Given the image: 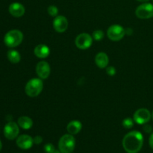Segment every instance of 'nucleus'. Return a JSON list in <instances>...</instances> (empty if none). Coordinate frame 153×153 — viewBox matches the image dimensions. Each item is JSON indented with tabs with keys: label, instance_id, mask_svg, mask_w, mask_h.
Wrapping results in <instances>:
<instances>
[{
	"label": "nucleus",
	"instance_id": "nucleus-4",
	"mask_svg": "<svg viewBox=\"0 0 153 153\" xmlns=\"http://www.w3.org/2000/svg\"><path fill=\"white\" fill-rule=\"evenodd\" d=\"M76 147V139L73 134H64L58 141V149L61 153H72Z\"/></svg>",
	"mask_w": 153,
	"mask_h": 153
},
{
	"label": "nucleus",
	"instance_id": "nucleus-18",
	"mask_svg": "<svg viewBox=\"0 0 153 153\" xmlns=\"http://www.w3.org/2000/svg\"><path fill=\"white\" fill-rule=\"evenodd\" d=\"M7 59L9 60L10 62L12 64H17L20 61L21 55L18 51L14 50V49H10L7 52Z\"/></svg>",
	"mask_w": 153,
	"mask_h": 153
},
{
	"label": "nucleus",
	"instance_id": "nucleus-9",
	"mask_svg": "<svg viewBox=\"0 0 153 153\" xmlns=\"http://www.w3.org/2000/svg\"><path fill=\"white\" fill-rule=\"evenodd\" d=\"M19 125L15 122L7 123L4 127V135L8 140H14L18 137L19 133Z\"/></svg>",
	"mask_w": 153,
	"mask_h": 153
},
{
	"label": "nucleus",
	"instance_id": "nucleus-11",
	"mask_svg": "<svg viewBox=\"0 0 153 153\" xmlns=\"http://www.w3.org/2000/svg\"><path fill=\"white\" fill-rule=\"evenodd\" d=\"M53 28L58 33H64V31H67L68 28V20L67 18L63 15H58L54 18L53 22Z\"/></svg>",
	"mask_w": 153,
	"mask_h": 153
},
{
	"label": "nucleus",
	"instance_id": "nucleus-24",
	"mask_svg": "<svg viewBox=\"0 0 153 153\" xmlns=\"http://www.w3.org/2000/svg\"><path fill=\"white\" fill-rule=\"evenodd\" d=\"M33 140H34V143H35V144L37 145H39L43 142V137L40 135H37L33 138Z\"/></svg>",
	"mask_w": 153,
	"mask_h": 153
},
{
	"label": "nucleus",
	"instance_id": "nucleus-30",
	"mask_svg": "<svg viewBox=\"0 0 153 153\" xmlns=\"http://www.w3.org/2000/svg\"><path fill=\"white\" fill-rule=\"evenodd\" d=\"M1 148H2V143H1V141L0 140V151H1Z\"/></svg>",
	"mask_w": 153,
	"mask_h": 153
},
{
	"label": "nucleus",
	"instance_id": "nucleus-1",
	"mask_svg": "<svg viewBox=\"0 0 153 153\" xmlns=\"http://www.w3.org/2000/svg\"><path fill=\"white\" fill-rule=\"evenodd\" d=\"M123 147L127 153H137L143 145V136L140 131H131L124 136Z\"/></svg>",
	"mask_w": 153,
	"mask_h": 153
},
{
	"label": "nucleus",
	"instance_id": "nucleus-14",
	"mask_svg": "<svg viewBox=\"0 0 153 153\" xmlns=\"http://www.w3.org/2000/svg\"><path fill=\"white\" fill-rule=\"evenodd\" d=\"M34 54L37 58L44 59L50 54V49L46 44H39L34 48Z\"/></svg>",
	"mask_w": 153,
	"mask_h": 153
},
{
	"label": "nucleus",
	"instance_id": "nucleus-31",
	"mask_svg": "<svg viewBox=\"0 0 153 153\" xmlns=\"http://www.w3.org/2000/svg\"><path fill=\"white\" fill-rule=\"evenodd\" d=\"M152 119L153 120V111H152Z\"/></svg>",
	"mask_w": 153,
	"mask_h": 153
},
{
	"label": "nucleus",
	"instance_id": "nucleus-12",
	"mask_svg": "<svg viewBox=\"0 0 153 153\" xmlns=\"http://www.w3.org/2000/svg\"><path fill=\"white\" fill-rule=\"evenodd\" d=\"M16 143L19 148L22 149H29L32 147L34 144V140L28 134H22L17 137L16 140Z\"/></svg>",
	"mask_w": 153,
	"mask_h": 153
},
{
	"label": "nucleus",
	"instance_id": "nucleus-3",
	"mask_svg": "<svg viewBox=\"0 0 153 153\" xmlns=\"http://www.w3.org/2000/svg\"><path fill=\"white\" fill-rule=\"evenodd\" d=\"M23 40V34L21 31L13 29L7 31L4 37V44L10 48H14L22 43Z\"/></svg>",
	"mask_w": 153,
	"mask_h": 153
},
{
	"label": "nucleus",
	"instance_id": "nucleus-27",
	"mask_svg": "<svg viewBox=\"0 0 153 153\" xmlns=\"http://www.w3.org/2000/svg\"><path fill=\"white\" fill-rule=\"evenodd\" d=\"M133 34V30L130 28H126V34L127 35H131Z\"/></svg>",
	"mask_w": 153,
	"mask_h": 153
},
{
	"label": "nucleus",
	"instance_id": "nucleus-5",
	"mask_svg": "<svg viewBox=\"0 0 153 153\" xmlns=\"http://www.w3.org/2000/svg\"><path fill=\"white\" fill-rule=\"evenodd\" d=\"M126 35V29L120 25L114 24L108 28L107 36L112 41H120Z\"/></svg>",
	"mask_w": 153,
	"mask_h": 153
},
{
	"label": "nucleus",
	"instance_id": "nucleus-2",
	"mask_svg": "<svg viewBox=\"0 0 153 153\" xmlns=\"http://www.w3.org/2000/svg\"><path fill=\"white\" fill-rule=\"evenodd\" d=\"M43 88V81L40 78H33L26 83L25 92L30 97H36L40 94Z\"/></svg>",
	"mask_w": 153,
	"mask_h": 153
},
{
	"label": "nucleus",
	"instance_id": "nucleus-15",
	"mask_svg": "<svg viewBox=\"0 0 153 153\" xmlns=\"http://www.w3.org/2000/svg\"><path fill=\"white\" fill-rule=\"evenodd\" d=\"M95 63L97 67L100 69H105L108 67L109 63L108 55L105 52H100L96 55Z\"/></svg>",
	"mask_w": 153,
	"mask_h": 153
},
{
	"label": "nucleus",
	"instance_id": "nucleus-19",
	"mask_svg": "<svg viewBox=\"0 0 153 153\" xmlns=\"http://www.w3.org/2000/svg\"><path fill=\"white\" fill-rule=\"evenodd\" d=\"M104 36L105 33L103 32V31L99 29L94 31L92 34L93 39H94V40H96V41H100V40H102L104 38Z\"/></svg>",
	"mask_w": 153,
	"mask_h": 153
},
{
	"label": "nucleus",
	"instance_id": "nucleus-10",
	"mask_svg": "<svg viewBox=\"0 0 153 153\" xmlns=\"http://www.w3.org/2000/svg\"><path fill=\"white\" fill-rule=\"evenodd\" d=\"M36 73L42 80L47 79L51 73V67L49 63L46 61H41L37 63L36 66Z\"/></svg>",
	"mask_w": 153,
	"mask_h": 153
},
{
	"label": "nucleus",
	"instance_id": "nucleus-32",
	"mask_svg": "<svg viewBox=\"0 0 153 153\" xmlns=\"http://www.w3.org/2000/svg\"><path fill=\"white\" fill-rule=\"evenodd\" d=\"M152 4H153V0H152Z\"/></svg>",
	"mask_w": 153,
	"mask_h": 153
},
{
	"label": "nucleus",
	"instance_id": "nucleus-6",
	"mask_svg": "<svg viewBox=\"0 0 153 153\" xmlns=\"http://www.w3.org/2000/svg\"><path fill=\"white\" fill-rule=\"evenodd\" d=\"M135 15L141 19H147L153 17V4L144 2L140 4L135 10Z\"/></svg>",
	"mask_w": 153,
	"mask_h": 153
},
{
	"label": "nucleus",
	"instance_id": "nucleus-28",
	"mask_svg": "<svg viewBox=\"0 0 153 153\" xmlns=\"http://www.w3.org/2000/svg\"><path fill=\"white\" fill-rule=\"evenodd\" d=\"M137 1H140V2H143V3H144V2H147V1H149V0H137Z\"/></svg>",
	"mask_w": 153,
	"mask_h": 153
},
{
	"label": "nucleus",
	"instance_id": "nucleus-8",
	"mask_svg": "<svg viewBox=\"0 0 153 153\" xmlns=\"http://www.w3.org/2000/svg\"><path fill=\"white\" fill-rule=\"evenodd\" d=\"M152 118V114L146 108H139L133 115L134 123L138 125H144L148 123Z\"/></svg>",
	"mask_w": 153,
	"mask_h": 153
},
{
	"label": "nucleus",
	"instance_id": "nucleus-21",
	"mask_svg": "<svg viewBox=\"0 0 153 153\" xmlns=\"http://www.w3.org/2000/svg\"><path fill=\"white\" fill-rule=\"evenodd\" d=\"M47 12L51 16L55 17L58 15V8L55 5H49L47 8Z\"/></svg>",
	"mask_w": 153,
	"mask_h": 153
},
{
	"label": "nucleus",
	"instance_id": "nucleus-17",
	"mask_svg": "<svg viewBox=\"0 0 153 153\" xmlns=\"http://www.w3.org/2000/svg\"><path fill=\"white\" fill-rule=\"evenodd\" d=\"M17 124L22 129H30L33 126V120L27 116H22L18 119Z\"/></svg>",
	"mask_w": 153,
	"mask_h": 153
},
{
	"label": "nucleus",
	"instance_id": "nucleus-22",
	"mask_svg": "<svg viewBox=\"0 0 153 153\" xmlns=\"http://www.w3.org/2000/svg\"><path fill=\"white\" fill-rule=\"evenodd\" d=\"M55 150V148L52 143H46L44 146V151L46 153H53Z\"/></svg>",
	"mask_w": 153,
	"mask_h": 153
},
{
	"label": "nucleus",
	"instance_id": "nucleus-7",
	"mask_svg": "<svg viewBox=\"0 0 153 153\" xmlns=\"http://www.w3.org/2000/svg\"><path fill=\"white\" fill-rule=\"evenodd\" d=\"M93 39L92 35L89 34L88 33H81L75 39V44L76 46L79 49L82 50H85L88 49L92 46Z\"/></svg>",
	"mask_w": 153,
	"mask_h": 153
},
{
	"label": "nucleus",
	"instance_id": "nucleus-20",
	"mask_svg": "<svg viewBox=\"0 0 153 153\" xmlns=\"http://www.w3.org/2000/svg\"><path fill=\"white\" fill-rule=\"evenodd\" d=\"M134 120L131 119L130 117H126L123 120L122 125L125 128H127V129H130V128H132L134 126Z\"/></svg>",
	"mask_w": 153,
	"mask_h": 153
},
{
	"label": "nucleus",
	"instance_id": "nucleus-26",
	"mask_svg": "<svg viewBox=\"0 0 153 153\" xmlns=\"http://www.w3.org/2000/svg\"><path fill=\"white\" fill-rule=\"evenodd\" d=\"M149 146H150V147L153 149V133H152V134H151V135L149 136Z\"/></svg>",
	"mask_w": 153,
	"mask_h": 153
},
{
	"label": "nucleus",
	"instance_id": "nucleus-16",
	"mask_svg": "<svg viewBox=\"0 0 153 153\" xmlns=\"http://www.w3.org/2000/svg\"><path fill=\"white\" fill-rule=\"evenodd\" d=\"M82 128V124L79 120H72L67 124V132L70 134H77L81 131Z\"/></svg>",
	"mask_w": 153,
	"mask_h": 153
},
{
	"label": "nucleus",
	"instance_id": "nucleus-29",
	"mask_svg": "<svg viewBox=\"0 0 153 153\" xmlns=\"http://www.w3.org/2000/svg\"><path fill=\"white\" fill-rule=\"evenodd\" d=\"M53 153H61V152L59 150V149H58H58H55V150L54 151Z\"/></svg>",
	"mask_w": 153,
	"mask_h": 153
},
{
	"label": "nucleus",
	"instance_id": "nucleus-25",
	"mask_svg": "<svg viewBox=\"0 0 153 153\" xmlns=\"http://www.w3.org/2000/svg\"><path fill=\"white\" fill-rule=\"evenodd\" d=\"M143 131L146 133H151L152 131V126L149 125V124H144L143 126Z\"/></svg>",
	"mask_w": 153,
	"mask_h": 153
},
{
	"label": "nucleus",
	"instance_id": "nucleus-23",
	"mask_svg": "<svg viewBox=\"0 0 153 153\" xmlns=\"http://www.w3.org/2000/svg\"><path fill=\"white\" fill-rule=\"evenodd\" d=\"M116 69L112 66H108L106 67V73L110 76H114L116 74Z\"/></svg>",
	"mask_w": 153,
	"mask_h": 153
},
{
	"label": "nucleus",
	"instance_id": "nucleus-13",
	"mask_svg": "<svg viewBox=\"0 0 153 153\" xmlns=\"http://www.w3.org/2000/svg\"><path fill=\"white\" fill-rule=\"evenodd\" d=\"M8 11L14 17H21L25 12V7L23 4L19 2H13L10 4L8 7Z\"/></svg>",
	"mask_w": 153,
	"mask_h": 153
}]
</instances>
